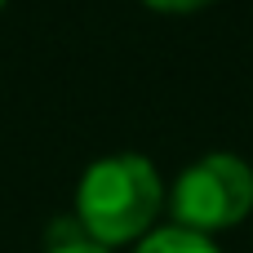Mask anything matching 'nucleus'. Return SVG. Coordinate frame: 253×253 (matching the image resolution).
Listing matches in <instances>:
<instances>
[{
	"label": "nucleus",
	"mask_w": 253,
	"mask_h": 253,
	"mask_svg": "<svg viewBox=\"0 0 253 253\" xmlns=\"http://www.w3.org/2000/svg\"><path fill=\"white\" fill-rule=\"evenodd\" d=\"M165 205V182L147 156H107L93 160L76 191L80 227L93 245H129L151 236V222Z\"/></svg>",
	"instance_id": "obj_1"
},
{
	"label": "nucleus",
	"mask_w": 253,
	"mask_h": 253,
	"mask_svg": "<svg viewBox=\"0 0 253 253\" xmlns=\"http://www.w3.org/2000/svg\"><path fill=\"white\" fill-rule=\"evenodd\" d=\"M169 205H173V227H187L200 236L240 227L253 213V169L231 151L200 156L178 173Z\"/></svg>",
	"instance_id": "obj_2"
},
{
	"label": "nucleus",
	"mask_w": 253,
	"mask_h": 253,
	"mask_svg": "<svg viewBox=\"0 0 253 253\" xmlns=\"http://www.w3.org/2000/svg\"><path fill=\"white\" fill-rule=\"evenodd\" d=\"M53 253H107L102 245H93V240H76V245H58Z\"/></svg>",
	"instance_id": "obj_5"
},
{
	"label": "nucleus",
	"mask_w": 253,
	"mask_h": 253,
	"mask_svg": "<svg viewBox=\"0 0 253 253\" xmlns=\"http://www.w3.org/2000/svg\"><path fill=\"white\" fill-rule=\"evenodd\" d=\"M4 4H9V0H0V9H4Z\"/></svg>",
	"instance_id": "obj_6"
},
{
	"label": "nucleus",
	"mask_w": 253,
	"mask_h": 253,
	"mask_svg": "<svg viewBox=\"0 0 253 253\" xmlns=\"http://www.w3.org/2000/svg\"><path fill=\"white\" fill-rule=\"evenodd\" d=\"M142 4H151V9H160V13H191V9H205V4H213V0H142Z\"/></svg>",
	"instance_id": "obj_4"
},
{
	"label": "nucleus",
	"mask_w": 253,
	"mask_h": 253,
	"mask_svg": "<svg viewBox=\"0 0 253 253\" xmlns=\"http://www.w3.org/2000/svg\"><path fill=\"white\" fill-rule=\"evenodd\" d=\"M133 253H222L209 236L200 231H187V227H160L151 236H142V245Z\"/></svg>",
	"instance_id": "obj_3"
}]
</instances>
